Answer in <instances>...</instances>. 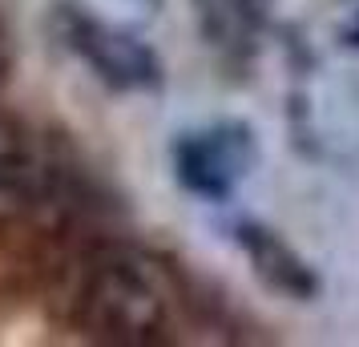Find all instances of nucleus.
Here are the masks:
<instances>
[{"label":"nucleus","mask_w":359,"mask_h":347,"mask_svg":"<svg viewBox=\"0 0 359 347\" xmlns=\"http://www.w3.org/2000/svg\"><path fill=\"white\" fill-rule=\"evenodd\" d=\"M85 319L114 339H149L165 327V303L130 263H101L85 287Z\"/></svg>","instance_id":"1"},{"label":"nucleus","mask_w":359,"mask_h":347,"mask_svg":"<svg viewBox=\"0 0 359 347\" xmlns=\"http://www.w3.org/2000/svg\"><path fill=\"white\" fill-rule=\"evenodd\" d=\"M73 49L81 53L89 65L117 89H146L158 85V57L133 41V36L117 33L109 25H97L89 17H73Z\"/></svg>","instance_id":"2"},{"label":"nucleus","mask_w":359,"mask_h":347,"mask_svg":"<svg viewBox=\"0 0 359 347\" xmlns=\"http://www.w3.org/2000/svg\"><path fill=\"white\" fill-rule=\"evenodd\" d=\"M238 238H243V247H246V254H250L255 271H259L275 291L294 295V299H311L319 291V283H315V275L303 266V259H299L287 243H278L271 231H262V226H243Z\"/></svg>","instance_id":"3"},{"label":"nucleus","mask_w":359,"mask_h":347,"mask_svg":"<svg viewBox=\"0 0 359 347\" xmlns=\"http://www.w3.org/2000/svg\"><path fill=\"white\" fill-rule=\"evenodd\" d=\"M174 165H178V178L186 190H194L202 198H226L230 186H234V154L226 149V142L218 137H186L178 142V154H174Z\"/></svg>","instance_id":"4"},{"label":"nucleus","mask_w":359,"mask_h":347,"mask_svg":"<svg viewBox=\"0 0 359 347\" xmlns=\"http://www.w3.org/2000/svg\"><path fill=\"white\" fill-rule=\"evenodd\" d=\"M347 41H351V45H355V49H359V17H355V25L347 29Z\"/></svg>","instance_id":"5"},{"label":"nucleus","mask_w":359,"mask_h":347,"mask_svg":"<svg viewBox=\"0 0 359 347\" xmlns=\"http://www.w3.org/2000/svg\"><path fill=\"white\" fill-rule=\"evenodd\" d=\"M243 4H250V8H259V4H262V0H243Z\"/></svg>","instance_id":"6"}]
</instances>
